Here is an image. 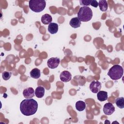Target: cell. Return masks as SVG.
I'll list each match as a JSON object with an SVG mask.
<instances>
[{
	"label": "cell",
	"mask_w": 124,
	"mask_h": 124,
	"mask_svg": "<svg viewBox=\"0 0 124 124\" xmlns=\"http://www.w3.org/2000/svg\"><path fill=\"white\" fill-rule=\"evenodd\" d=\"M11 73L8 71H4L2 74V78L4 80H8L11 77Z\"/></svg>",
	"instance_id": "19"
},
{
	"label": "cell",
	"mask_w": 124,
	"mask_h": 124,
	"mask_svg": "<svg viewBox=\"0 0 124 124\" xmlns=\"http://www.w3.org/2000/svg\"><path fill=\"white\" fill-rule=\"evenodd\" d=\"M60 60L58 58H51L47 60V64L49 68L51 69H54L57 68L59 65Z\"/></svg>",
	"instance_id": "6"
},
{
	"label": "cell",
	"mask_w": 124,
	"mask_h": 124,
	"mask_svg": "<svg viewBox=\"0 0 124 124\" xmlns=\"http://www.w3.org/2000/svg\"><path fill=\"white\" fill-rule=\"evenodd\" d=\"M124 70L122 66L116 64L112 66L108 72V75L112 80L120 79L123 75Z\"/></svg>",
	"instance_id": "3"
},
{
	"label": "cell",
	"mask_w": 124,
	"mask_h": 124,
	"mask_svg": "<svg viewBox=\"0 0 124 124\" xmlns=\"http://www.w3.org/2000/svg\"><path fill=\"white\" fill-rule=\"evenodd\" d=\"M45 94V88L42 86L37 87L35 91V95L37 98H42Z\"/></svg>",
	"instance_id": "14"
},
{
	"label": "cell",
	"mask_w": 124,
	"mask_h": 124,
	"mask_svg": "<svg viewBox=\"0 0 124 124\" xmlns=\"http://www.w3.org/2000/svg\"><path fill=\"white\" fill-rule=\"evenodd\" d=\"M86 108V103L82 101H78L76 103V108L79 111L84 110Z\"/></svg>",
	"instance_id": "16"
},
{
	"label": "cell",
	"mask_w": 124,
	"mask_h": 124,
	"mask_svg": "<svg viewBox=\"0 0 124 124\" xmlns=\"http://www.w3.org/2000/svg\"><path fill=\"white\" fill-rule=\"evenodd\" d=\"M30 76L31 78H35V79L39 78L41 76L40 70L37 68H33L30 72Z\"/></svg>",
	"instance_id": "15"
},
{
	"label": "cell",
	"mask_w": 124,
	"mask_h": 124,
	"mask_svg": "<svg viewBox=\"0 0 124 124\" xmlns=\"http://www.w3.org/2000/svg\"><path fill=\"white\" fill-rule=\"evenodd\" d=\"M90 5L94 7H97L98 6V3L96 0H92Z\"/></svg>",
	"instance_id": "21"
},
{
	"label": "cell",
	"mask_w": 124,
	"mask_h": 124,
	"mask_svg": "<svg viewBox=\"0 0 124 124\" xmlns=\"http://www.w3.org/2000/svg\"><path fill=\"white\" fill-rule=\"evenodd\" d=\"M46 6V2L44 0H31L29 1V6L31 10L39 13L43 11Z\"/></svg>",
	"instance_id": "4"
},
{
	"label": "cell",
	"mask_w": 124,
	"mask_h": 124,
	"mask_svg": "<svg viewBox=\"0 0 124 124\" xmlns=\"http://www.w3.org/2000/svg\"><path fill=\"white\" fill-rule=\"evenodd\" d=\"M89 88L92 93H97L101 88V83L98 81H92L90 84Z\"/></svg>",
	"instance_id": "5"
},
{
	"label": "cell",
	"mask_w": 124,
	"mask_h": 124,
	"mask_svg": "<svg viewBox=\"0 0 124 124\" xmlns=\"http://www.w3.org/2000/svg\"><path fill=\"white\" fill-rule=\"evenodd\" d=\"M93 17L92 9L88 6H83L79 8L78 13V17L82 22L90 21Z\"/></svg>",
	"instance_id": "2"
},
{
	"label": "cell",
	"mask_w": 124,
	"mask_h": 124,
	"mask_svg": "<svg viewBox=\"0 0 124 124\" xmlns=\"http://www.w3.org/2000/svg\"><path fill=\"white\" fill-rule=\"evenodd\" d=\"M124 97H118L115 100V103L117 106L120 108H124Z\"/></svg>",
	"instance_id": "18"
},
{
	"label": "cell",
	"mask_w": 124,
	"mask_h": 124,
	"mask_svg": "<svg viewBox=\"0 0 124 124\" xmlns=\"http://www.w3.org/2000/svg\"><path fill=\"white\" fill-rule=\"evenodd\" d=\"M58 25L55 23H51L48 25V31L51 34H55L58 31Z\"/></svg>",
	"instance_id": "10"
},
{
	"label": "cell",
	"mask_w": 124,
	"mask_h": 124,
	"mask_svg": "<svg viewBox=\"0 0 124 124\" xmlns=\"http://www.w3.org/2000/svg\"><path fill=\"white\" fill-rule=\"evenodd\" d=\"M97 97L99 101H105L108 99V93L104 91H99L97 93Z\"/></svg>",
	"instance_id": "12"
},
{
	"label": "cell",
	"mask_w": 124,
	"mask_h": 124,
	"mask_svg": "<svg viewBox=\"0 0 124 124\" xmlns=\"http://www.w3.org/2000/svg\"><path fill=\"white\" fill-rule=\"evenodd\" d=\"M115 107L111 103H106L103 107V112L106 115H111L115 111Z\"/></svg>",
	"instance_id": "7"
},
{
	"label": "cell",
	"mask_w": 124,
	"mask_h": 124,
	"mask_svg": "<svg viewBox=\"0 0 124 124\" xmlns=\"http://www.w3.org/2000/svg\"><path fill=\"white\" fill-rule=\"evenodd\" d=\"M92 0H79V3L81 5L83 6H87L91 4Z\"/></svg>",
	"instance_id": "20"
},
{
	"label": "cell",
	"mask_w": 124,
	"mask_h": 124,
	"mask_svg": "<svg viewBox=\"0 0 124 124\" xmlns=\"http://www.w3.org/2000/svg\"><path fill=\"white\" fill-rule=\"evenodd\" d=\"M98 3L100 10L101 11L105 12L107 10L108 8V5L106 0H99Z\"/></svg>",
	"instance_id": "17"
},
{
	"label": "cell",
	"mask_w": 124,
	"mask_h": 124,
	"mask_svg": "<svg viewBox=\"0 0 124 124\" xmlns=\"http://www.w3.org/2000/svg\"><path fill=\"white\" fill-rule=\"evenodd\" d=\"M23 95L26 99L32 98L35 95V92L32 87H29L23 90Z\"/></svg>",
	"instance_id": "9"
},
{
	"label": "cell",
	"mask_w": 124,
	"mask_h": 124,
	"mask_svg": "<svg viewBox=\"0 0 124 124\" xmlns=\"http://www.w3.org/2000/svg\"><path fill=\"white\" fill-rule=\"evenodd\" d=\"M52 21V16L48 14H46L43 15L41 17V21L45 25H49L50 23H51Z\"/></svg>",
	"instance_id": "13"
},
{
	"label": "cell",
	"mask_w": 124,
	"mask_h": 124,
	"mask_svg": "<svg viewBox=\"0 0 124 124\" xmlns=\"http://www.w3.org/2000/svg\"><path fill=\"white\" fill-rule=\"evenodd\" d=\"M70 25L74 28H78L81 25V21L78 18V17H75L72 18L70 22H69Z\"/></svg>",
	"instance_id": "11"
},
{
	"label": "cell",
	"mask_w": 124,
	"mask_h": 124,
	"mask_svg": "<svg viewBox=\"0 0 124 124\" xmlns=\"http://www.w3.org/2000/svg\"><path fill=\"white\" fill-rule=\"evenodd\" d=\"M38 106V103L35 100L32 98L25 99L20 103V110L23 115L31 116L36 113Z\"/></svg>",
	"instance_id": "1"
},
{
	"label": "cell",
	"mask_w": 124,
	"mask_h": 124,
	"mask_svg": "<svg viewBox=\"0 0 124 124\" xmlns=\"http://www.w3.org/2000/svg\"><path fill=\"white\" fill-rule=\"evenodd\" d=\"M60 78L61 81L63 82H67L71 80V74L68 71H62L60 76Z\"/></svg>",
	"instance_id": "8"
}]
</instances>
